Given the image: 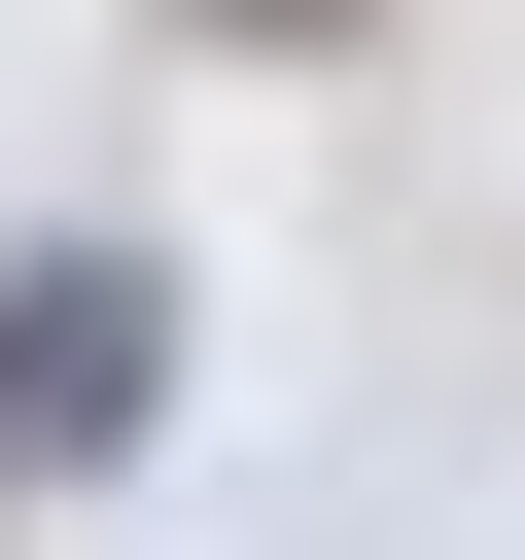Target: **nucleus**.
Listing matches in <instances>:
<instances>
[{
    "label": "nucleus",
    "mask_w": 525,
    "mask_h": 560,
    "mask_svg": "<svg viewBox=\"0 0 525 560\" xmlns=\"http://www.w3.org/2000/svg\"><path fill=\"white\" fill-rule=\"evenodd\" d=\"M140 420H175V280H140V245H0V525L105 490Z\"/></svg>",
    "instance_id": "obj_1"
},
{
    "label": "nucleus",
    "mask_w": 525,
    "mask_h": 560,
    "mask_svg": "<svg viewBox=\"0 0 525 560\" xmlns=\"http://www.w3.org/2000/svg\"><path fill=\"white\" fill-rule=\"evenodd\" d=\"M210 35H350V0H210Z\"/></svg>",
    "instance_id": "obj_2"
}]
</instances>
